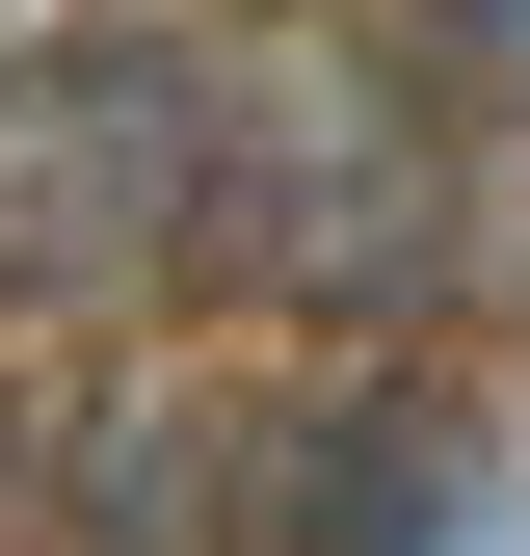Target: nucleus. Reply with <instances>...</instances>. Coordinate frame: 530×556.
<instances>
[{
	"mask_svg": "<svg viewBox=\"0 0 530 556\" xmlns=\"http://www.w3.org/2000/svg\"><path fill=\"white\" fill-rule=\"evenodd\" d=\"M425 27H451V53H478V80H530V0H425Z\"/></svg>",
	"mask_w": 530,
	"mask_h": 556,
	"instance_id": "nucleus-4",
	"label": "nucleus"
},
{
	"mask_svg": "<svg viewBox=\"0 0 530 556\" xmlns=\"http://www.w3.org/2000/svg\"><path fill=\"white\" fill-rule=\"evenodd\" d=\"M451 132L398 106V53H213V265L239 292H425Z\"/></svg>",
	"mask_w": 530,
	"mask_h": 556,
	"instance_id": "nucleus-2",
	"label": "nucleus"
},
{
	"mask_svg": "<svg viewBox=\"0 0 530 556\" xmlns=\"http://www.w3.org/2000/svg\"><path fill=\"white\" fill-rule=\"evenodd\" d=\"M0 27H27V0H0Z\"/></svg>",
	"mask_w": 530,
	"mask_h": 556,
	"instance_id": "nucleus-5",
	"label": "nucleus"
},
{
	"mask_svg": "<svg viewBox=\"0 0 530 556\" xmlns=\"http://www.w3.org/2000/svg\"><path fill=\"white\" fill-rule=\"evenodd\" d=\"M213 265V53L160 27H0V292L106 318Z\"/></svg>",
	"mask_w": 530,
	"mask_h": 556,
	"instance_id": "nucleus-1",
	"label": "nucleus"
},
{
	"mask_svg": "<svg viewBox=\"0 0 530 556\" xmlns=\"http://www.w3.org/2000/svg\"><path fill=\"white\" fill-rule=\"evenodd\" d=\"M239 556H504V477H478L451 397H318V425L265 451Z\"/></svg>",
	"mask_w": 530,
	"mask_h": 556,
	"instance_id": "nucleus-3",
	"label": "nucleus"
}]
</instances>
